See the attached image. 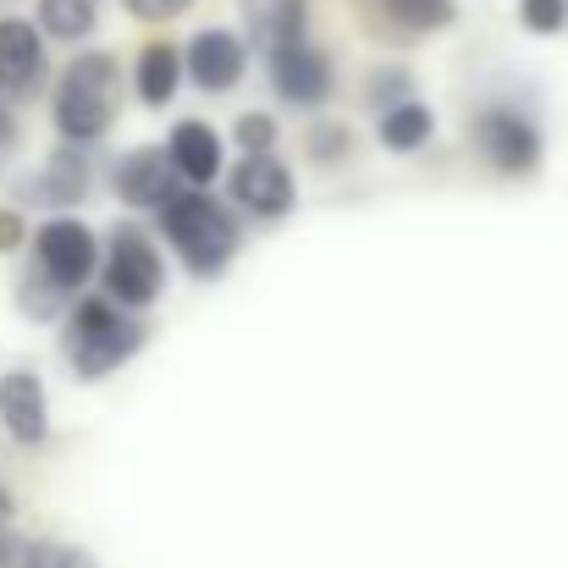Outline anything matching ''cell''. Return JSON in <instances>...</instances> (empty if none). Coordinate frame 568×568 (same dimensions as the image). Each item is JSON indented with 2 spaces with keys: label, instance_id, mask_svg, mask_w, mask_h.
<instances>
[{
  "label": "cell",
  "instance_id": "obj_1",
  "mask_svg": "<svg viewBox=\"0 0 568 568\" xmlns=\"http://www.w3.org/2000/svg\"><path fill=\"white\" fill-rule=\"evenodd\" d=\"M150 343L144 315L111 304L105 293H78L67 321H61V359L78 381H105L122 365L139 359V348Z\"/></svg>",
  "mask_w": 568,
  "mask_h": 568
},
{
  "label": "cell",
  "instance_id": "obj_2",
  "mask_svg": "<svg viewBox=\"0 0 568 568\" xmlns=\"http://www.w3.org/2000/svg\"><path fill=\"white\" fill-rule=\"evenodd\" d=\"M116 94H122V67L111 50H78L50 94V122L61 133V144L72 150H94L111 128H116Z\"/></svg>",
  "mask_w": 568,
  "mask_h": 568
},
{
  "label": "cell",
  "instance_id": "obj_3",
  "mask_svg": "<svg viewBox=\"0 0 568 568\" xmlns=\"http://www.w3.org/2000/svg\"><path fill=\"white\" fill-rule=\"evenodd\" d=\"M155 215H161V237L172 243L183 271L199 276V282H215L243 248V226L215 193L178 189Z\"/></svg>",
  "mask_w": 568,
  "mask_h": 568
},
{
  "label": "cell",
  "instance_id": "obj_4",
  "mask_svg": "<svg viewBox=\"0 0 568 568\" xmlns=\"http://www.w3.org/2000/svg\"><path fill=\"white\" fill-rule=\"evenodd\" d=\"M166 287V260L155 248V237L133 221L111 226V237L100 243V293L122 310H150Z\"/></svg>",
  "mask_w": 568,
  "mask_h": 568
},
{
  "label": "cell",
  "instance_id": "obj_5",
  "mask_svg": "<svg viewBox=\"0 0 568 568\" xmlns=\"http://www.w3.org/2000/svg\"><path fill=\"white\" fill-rule=\"evenodd\" d=\"M28 243H33V271L67 298H78L100 276V237L83 215H44Z\"/></svg>",
  "mask_w": 568,
  "mask_h": 568
},
{
  "label": "cell",
  "instance_id": "obj_6",
  "mask_svg": "<svg viewBox=\"0 0 568 568\" xmlns=\"http://www.w3.org/2000/svg\"><path fill=\"white\" fill-rule=\"evenodd\" d=\"M469 139L497 178H530L541 166V128L519 105H480Z\"/></svg>",
  "mask_w": 568,
  "mask_h": 568
},
{
  "label": "cell",
  "instance_id": "obj_7",
  "mask_svg": "<svg viewBox=\"0 0 568 568\" xmlns=\"http://www.w3.org/2000/svg\"><path fill=\"white\" fill-rule=\"evenodd\" d=\"M265 72H271V89L282 94V105H298V111H321L332 100V83H337L332 55L310 39L265 50Z\"/></svg>",
  "mask_w": 568,
  "mask_h": 568
},
{
  "label": "cell",
  "instance_id": "obj_8",
  "mask_svg": "<svg viewBox=\"0 0 568 568\" xmlns=\"http://www.w3.org/2000/svg\"><path fill=\"white\" fill-rule=\"evenodd\" d=\"M226 193L243 215L254 221H282L293 215L298 204V183H293V166L282 155H243L232 172H226Z\"/></svg>",
  "mask_w": 568,
  "mask_h": 568
},
{
  "label": "cell",
  "instance_id": "obj_9",
  "mask_svg": "<svg viewBox=\"0 0 568 568\" xmlns=\"http://www.w3.org/2000/svg\"><path fill=\"white\" fill-rule=\"evenodd\" d=\"M50 78V39L33 28V17H0V100H33Z\"/></svg>",
  "mask_w": 568,
  "mask_h": 568
},
{
  "label": "cell",
  "instance_id": "obj_10",
  "mask_svg": "<svg viewBox=\"0 0 568 568\" xmlns=\"http://www.w3.org/2000/svg\"><path fill=\"white\" fill-rule=\"evenodd\" d=\"M248 72V39L232 28H199L183 44V78L199 94H232Z\"/></svg>",
  "mask_w": 568,
  "mask_h": 568
},
{
  "label": "cell",
  "instance_id": "obj_11",
  "mask_svg": "<svg viewBox=\"0 0 568 568\" xmlns=\"http://www.w3.org/2000/svg\"><path fill=\"white\" fill-rule=\"evenodd\" d=\"M0 430L28 453L50 442V392L39 371H0Z\"/></svg>",
  "mask_w": 568,
  "mask_h": 568
},
{
  "label": "cell",
  "instance_id": "obj_12",
  "mask_svg": "<svg viewBox=\"0 0 568 568\" xmlns=\"http://www.w3.org/2000/svg\"><path fill=\"white\" fill-rule=\"evenodd\" d=\"M166 161H172V172L183 178V189H199L210 193V183H221L226 178V139L204 122V116H183V122H172V133H166Z\"/></svg>",
  "mask_w": 568,
  "mask_h": 568
},
{
  "label": "cell",
  "instance_id": "obj_13",
  "mask_svg": "<svg viewBox=\"0 0 568 568\" xmlns=\"http://www.w3.org/2000/svg\"><path fill=\"white\" fill-rule=\"evenodd\" d=\"M178 189H183V178L172 172V161H166L161 144H139V150H128V155L111 166V193H116L128 210H161Z\"/></svg>",
  "mask_w": 568,
  "mask_h": 568
},
{
  "label": "cell",
  "instance_id": "obj_14",
  "mask_svg": "<svg viewBox=\"0 0 568 568\" xmlns=\"http://www.w3.org/2000/svg\"><path fill=\"white\" fill-rule=\"evenodd\" d=\"M89 155L83 150H72V144H61V150H50V161L22 183V199H33V204H50L55 215H72V204H83L89 199Z\"/></svg>",
  "mask_w": 568,
  "mask_h": 568
},
{
  "label": "cell",
  "instance_id": "obj_15",
  "mask_svg": "<svg viewBox=\"0 0 568 568\" xmlns=\"http://www.w3.org/2000/svg\"><path fill=\"white\" fill-rule=\"evenodd\" d=\"M237 17H243V39L254 50H276V44L304 39L310 0H237Z\"/></svg>",
  "mask_w": 568,
  "mask_h": 568
},
{
  "label": "cell",
  "instance_id": "obj_16",
  "mask_svg": "<svg viewBox=\"0 0 568 568\" xmlns=\"http://www.w3.org/2000/svg\"><path fill=\"white\" fill-rule=\"evenodd\" d=\"M178 89H183V44L150 39L139 50V61H133V94H139V105L161 111V105L178 100Z\"/></svg>",
  "mask_w": 568,
  "mask_h": 568
},
{
  "label": "cell",
  "instance_id": "obj_17",
  "mask_svg": "<svg viewBox=\"0 0 568 568\" xmlns=\"http://www.w3.org/2000/svg\"><path fill=\"white\" fill-rule=\"evenodd\" d=\"M436 139V111L425 100H403L376 116V144L386 155H419Z\"/></svg>",
  "mask_w": 568,
  "mask_h": 568
},
{
  "label": "cell",
  "instance_id": "obj_18",
  "mask_svg": "<svg viewBox=\"0 0 568 568\" xmlns=\"http://www.w3.org/2000/svg\"><path fill=\"white\" fill-rule=\"evenodd\" d=\"M0 568H100V558L89 547L72 541H50V536H6L0 547Z\"/></svg>",
  "mask_w": 568,
  "mask_h": 568
},
{
  "label": "cell",
  "instance_id": "obj_19",
  "mask_svg": "<svg viewBox=\"0 0 568 568\" xmlns=\"http://www.w3.org/2000/svg\"><path fill=\"white\" fill-rule=\"evenodd\" d=\"M33 28L55 44H83L100 28V0H33Z\"/></svg>",
  "mask_w": 568,
  "mask_h": 568
},
{
  "label": "cell",
  "instance_id": "obj_20",
  "mask_svg": "<svg viewBox=\"0 0 568 568\" xmlns=\"http://www.w3.org/2000/svg\"><path fill=\"white\" fill-rule=\"evenodd\" d=\"M17 310L33 321V326H50V321H67V310H72V298L61 293V287H50L33 265L17 276Z\"/></svg>",
  "mask_w": 568,
  "mask_h": 568
},
{
  "label": "cell",
  "instance_id": "obj_21",
  "mask_svg": "<svg viewBox=\"0 0 568 568\" xmlns=\"http://www.w3.org/2000/svg\"><path fill=\"white\" fill-rule=\"evenodd\" d=\"M381 11L414 33H442L458 22V0H381Z\"/></svg>",
  "mask_w": 568,
  "mask_h": 568
},
{
  "label": "cell",
  "instance_id": "obj_22",
  "mask_svg": "<svg viewBox=\"0 0 568 568\" xmlns=\"http://www.w3.org/2000/svg\"><path fill=\"white\" fill-rule=\"evenodd\" d=\"M304 150H310V161H321V166H337V161H348V150H354V133H348V122H315V128L304 133Z\"/></svg>",
  "mask_w": 568,
  "mask_h": 568
},
{
  "label": "cell",
  "instance_id": "obj_23",
  "mask_svg": "<svg viewBox=\"0 0 568 568\" xmlns=\"http://www.w3.org/2000/svg\"><path fill=\"white\" fill-rule=\"evenodd\" d=\"M232 144L243 155H276V116L271 111H243L232 128Z\"/></svg>",
  "mask_w": 568,
  "mask_h": 568
},
{
  "label": "cell",
  "instance_id": "obj_24",
  "mask_svg": "<svg viewBox=\"0 0 568 568\" xmlns=\"http://www.w3.org/2000/svg\"><path fill=\"white\" fill-rule=\"evenodd\" d=\"M365 89H371V105H376V116H381V111H392V105H403V100H414V78H408L403 67H376Z\"/></svg>",
  "mask_w": 568,
  "mask_h": 568
},
{
  "label": "cell",
  "instance_id": "obj_25",
  "mask_svg": "<svg viewBox=\"0 0 568 568\" xmlns=\"http://www.w3.org/2000/svg\"><path fill=\"white\" fill-rule=\"evenodd\" d=\"M519 22H525L530 33H564L568 0H519Z\"/></svg>",
  "mask_w": 568,
  "mask_h": 568
},
{
  "label": "cell",
  "instance_id": "obj_26",
  "mask_svg": "<svg viewBox=\"0 0 568 568\" xmlns=\"http://www.w3.org/2000/svg\"><path fill=\"white\" fill-rule=\"evenodd\" d=\"M28 237H33L28 215L17 204H0V260H11L17 248H28Z\"/></svg>",
  "mask_w": 568,
  "mask_h": 568
},
{
  "label": "cell",
  "instance_id": "obj_27",
  "mask_svg": "<svg viewBox=\"0 0 568 568\" xmlns=\"http://www.w3.org/2000/svg\"><path fill=\"white\" fill-rule=\"evenodd\" d=\"M193 0H122V11L128 17H139V22H172V17H183Z\"/></svg>",
  "mask_w": 568,
  "mask_h": 568
},
{
  "label": "cell",
  "instance_id": "obj_28",
  "mask_svg": "<svg viewBox=\"0 0 568 568\" xmlns=\"http://www.w3.org/2000/svg\"><path fill=\"white\" fill-rule=\"evenodd\" d=\"M17 150H22V122H17V111L0 100V166H6Z\"/></svg>",
  "mask_w": 568,
  "mask_h": 568
},
{
  "label": "cell",
  "instance_id": "obj_29",
  "mask_svg": "<svg viewBox=\"0 0 568 568\" xmlns=\"http://www.w3.org/2000/svg\"><path fill=\"white\" fill-rule=\"evenodd\" d=\"M11 519H17V497H11V486L0 480V530H6Z\"/></svg>",
  "mask_w": 568,
  "mask_h": 568
}]
</instances>
